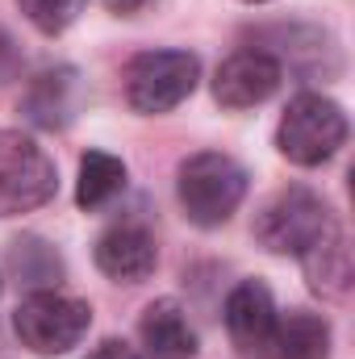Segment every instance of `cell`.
Listing matches in <instances>:
<instances>
[{
	"label": "cell",
	"instance_id": "obj_10",
	"mask_svg": "<svg viewBox=\"0 0 355 359\" xmlns=\"http://www.w3.org/2000/svg\"><path fill=\"white\" fill-rule=\"evenodd\" d=\"M21 109H25V117H29L34 126H42V130H63V126H72V117H76V109H80V72H76V67H51V72H42V76L29 84Z\"/></svg>",
	"mask_w": 355,
	"mask_h": 359
},
{
	"label": "cell",
	"instance_id": "obj_20",
	"mask_svg": "<svg viewBox=\"0 0 355 359\" xmlns=\"http://www.w3.org/2000/svg\"><path fill=\"white\" fill-rule=\"evenodd\" d=\"M247 4H267V0H247Z\"/></svg>",
	"mask_w": 355,
	"mask_h": 359
},
{
	"label": "cell",
	"instance_id": "obj_13",
	"mask_svg": "<svg viewBox=\"0 0 355 359\" xmlns=\"http://www.w3.org/2000/svg\"><path fill=\"white\" fill-rule=\"evenodd\" d=\"M301 264H305L309 288H314L318 297L343 301V297L351 292V247H347V238H343L339 226H335L322 243H314V247L301 255Z\"/></svg>",
	"mask_w": 355,
	"mask_h": 359
},
{
	"label": "cell",
	"instance_id": "obj_8",
	"mask_svg": "<svg viewBox=\"0 0 355 359\" xmlns=\"http://www.w3.org/2000/svg\"><path fill=\"white\" fill-rule=\"evenodd\" d=\"M276 301H272V288L264 280H243L230 297H226V330H230V343L243 359H260L276 330Z\"/></svg>",
	"mask_w": 355,
	"mask_h": 359
},
{
	"label": "cell",
	"instance_id": "obj_16",
	"mask_svg": "<svg viewBox=\"0 0 355 359\" xmlns=\"http://www.w3.org/2000/svg\"><path fill=\"white\" fill-rule=\"evenodd\" d=\"M21 4V13H25V21L38 29V34H63L80 13H84V4L88 0H17Z\"/></svg>",
	"mask_w": 355,
	"mask_h": 359
},
{
	"label": "cell",
	"instance_id": "obj_15",
	"mask_svg": "<svg viewBox=\"0 0 355 359\" xmlns=\"http://www.w3.org/2000/svg\"><path fill=\"white\" fill-rule=\"evenodd\" d=\"M8 264L17 276H25L29 284H46L59 276V255L42 243V238H17L8 247Z\"/></svg>",
	"mask_w": 355,
	"mask_h": 359
},
{
	"label": "cell",
	"instance_id": "obj_11",
	"mask_svg": "<svg viewBox=\"0 0 355 359\" xmlns=\"http://www.w3.org/2000/svg\"><path fill=\"white\" fill-rule=\"evenodd\" d=\"M138 339L151 359H192L196 355V330L188 326L184 305L163 297L155 305H147L142 322H138Z\"/></svg>",
	"mask_w": 355,
	"mask_h": 359
},
{
	"label": "cell",
	"instance_id": "obj_18",
	"mask_svg": "<svg viewBox=\"0 0 355 359\" xmlns=\"http://www.w3.org/2000/svg\"><path fill=\"white\" fill-rule=\"evenodd\" d=\"M84 359H142V355H138L134 347H126L121 339H105V343H100L96 351H88Z\"/></svg>",
	"mask_w": 355,
	"mask_h": 359
},
{
	"label": "cell",
	"instance_id": "obj_12",
	"mask_svg": "<svg viewBox=\"0 0 355 359\" xmlns=\"http://www.w3.org/2000/svg\"><path fill=\"white\" fill-rule=\"evenodd\" d=\"M260 359H330L326 318H318L309 309H293L288 318H276V330Z\"/></svg>",
	"mask_w": 355,
	"mask_h": 359
},
{
	"label": "cell",
	"instance_id": "obj_17",
	"mask_svg": "<svg viewBox=\"0 0 355 359\" xmlns=\"http://www.w3.org/2000/svg\"><path fill=\"white\" fill-rule=\"evenodd\" d=\"M21 72V55H17V46H13V38L0 29V84H8L13 76Z\"/></svg>",
	"mask_w": 355,
	"mask_h": 359
},
{
	"label": "cell",
	"instance_id": "obj_9",
	"mask_svg": "<svg viewBox=\"0 0 355 359\" xmlns=\"http://www.w3.org/2000/svg\"><path fill=\"white\" fill-rule=\"evenodd\" d=\"M159 264L155 234L138 222H117L96 238V268L117 284H142Z\"/></svg>",
	"mask_w": 355,
	"mask_h": 359
},
{
	"label": "cell",
	"instance_id": "obj_14",
	"mask_svg": "<svg viewBox=\"0 0 355 359\" xmlns=\"http://www.w3.org/2000/svg\"><path fill=\"white\" fill-rule=\"evenodd\" d=\"M121 192H126V163L113 159V155H105V151H88V155L80 159L76 205L88 209V213H96V209L113 205Z\"/></svg>",
	"mask_w": 355,
	"mask_h": 359
},
{
	"label": "cell",
	"instance_id": "obj_3",
	"mask_svg": "<svg viewBox=\"0 0 355 359\" xmlns=\"http://www.w3.org/2000/svg\"><path fill=\"white\" fill-rule=\"evenodd\" d=\"M92 326V309L88 301L55 292V288H38L29 292L17 313H13V330L21 339L25 351L34 355H67L72 347H80V339Z\"/></svg>",
	"mask_w": 355,
	"mask_h": 359
},
{
	"label": "cell",
	"instance_id": "obj_6",
	"mask_svg": "<svg viewBox=\"0 0 355 359\" xmlns=\"http://www.w3.org/2000/svg\"><path fill=\"white\" fill-rule=\"evenodd\" d=\"M59 188L51 155L21 130H0V217L42 209Z\"/></svg>",
	"mask_w": 355,
	"mask_h": 359
},
{
	"label": "cell",
	"instance_id": "obj_1",
	"mask_svg": "<svg viewBox=\"0 0 355 359\" xmlns=\"http://www.w3.org/2000/svg\"><path fill=\"white\" fill-rule=\"evenodd\" d=\"M180 205H184V217L192 226H222L234 217V209L243 205L247 196V172L239 159L222 155V151H201L192 159L180 163V180H176Z\"/></svg>",
	"mask_w": 355,
	"mask_h": 359
},
{
	"label": "cell",
	"instance_id": "obj_19",
	"mask_svg": "<svg viewBox=\"0 0 355 359\" xmlns=\"http://www.w3.org/2000/svg\"><path fill=\"white\" fill-rule=\"evenodd\" d=\"M151 0H105V8L109 13H117V17H134V13H142Z\"/></svg>",
	"mask_w": 355,
	"mask_h": 359
},
{
	"label": "cell",
	"instance_id": "obj_5",
	"mask_svg": "<svg viewBox=\"0 0 355 359\" xmlns=\"http://www.w3.org/2000/svg\"><path fill=\"white\" fill-rule=\"evenodd\" d=\"M201 80V63L188 50H142L126 67V100L134 113H172Z\"/></svg>",
	"mask_w": 355,
	"mask_h": 359
},
{
	"label": "cell",
	"instance_id": "obj_4",
	"mask_svg": "<svg viewBox=\"0 0 355 359\" xmlns=\"http://www.w3.org/2000/svg\"><path fill=\"white\" fill-rule=\"evenodd\" d=\"M339 222L330 217L326 201L309 188H284L255 213V238L272 255H305L314 243H322Z\"/></svg>",
	"mask_w": 355,
	"mask_h": 359
},
{
	"label": "cell",
	"instance_id": "obj_7",
	"mask_svg": "<svg viewBox=\"0 0 355 359\" xmlns=\"http://www.w3.org/2000/svg\"><path fill=\"white\" fill-rule=\"evenodd\" d=\"M280 59L267 50H239L213 76V100L222 109H255L280 88Z\"/></svg>",
	"mask_w": 355,
	"mask_h": 359
},
{
	"label": "cell",
	"instance_id": "obj_2",
	"mask_svg": "<svg viewBox=\"0 0 355 359\" xmlns=\"http://www.w3.org/2000/svg\"><path fill=\"white\" fill-rule=\"evenodd\" d=\"M343 142H347V113L322 92H301L297 100H288L276 126V147L297 168H322L326 159L339 155Z\"/></svg>",
	"mask_w": 355,
	"mask_h": 359
}]
</instances>
